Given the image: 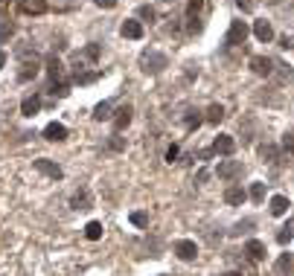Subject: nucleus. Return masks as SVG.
Segmentation results:
<instances>
[{
    "label": "nucleus",
    "mask_w": 294,
    "mask_h": 276,
    "mask_svg": "<svg viewBox=\"0 0 294 276\" xmlns=\"http://www.w3.org/2000/svg\"><path fill=\"white\" fill-rule=\"evenodd\" d=\"M166 67H169V58L163 53H157V50H143L140 53V70L146 76H160Z\"/></svg>",
    "instance_id": "obj_1"
},
{
    "label": "nucleus",
    "mask_w": 294,
    "mask_h": 276,
    "mask_svg": "<svg viewBox=\"0 0 294 276\" xmlns=\"http://www.w3.org/2000/svg\"><path fill=\"white\" fill-rule=\"evenodd\" d=\"M245 38H247V23L245 21H233L230 23V29H227V35H224V44L239 47V44H245Z\"/></svg>",
    "instance_id": "obj_2"
},
{
    "label": "nucleus",
    "mask_w": 294,
    "mask_h": 276,
    "mask_svg": "<svg viewBox=\"0 0 294 276\" xmlns=\"http://www.w3.org/2000/svg\"><path fill=\"white\" fill-rule=\"evenodd\" d=\"M213 154H222V157H230L236 151V143H233V137L230 134H219V137L213 140Z\"/></svg>",
    "instance_id": "obj_3"
},
{
    "label": "nucleus",
    "mask_w": 294,
    "mask_h": 276,
    "mask_svg": "<svg viewBox=\"0 0 294 276\" xmlns=\"http://www.w3.org/2000/svg\"><path fill=\"white\" fill-rule=\"evenodd\" d=\"M32 166H35V169H38L41 174H47V177H53V180H61V177H64V172H61V166H59V163L47 160V157H38V160L32 163Z\"/></svg>",
    "instance_id": "obj_4"
},
{
    "label": "nucleus",
    "mask_w": 294,
    "mask_h": 276,
    "mask_svg": "<svg viewBox=\"0 0 294 276\" xmlns=\"http://www.w3.org/2000/svg\"><path fill=\"white\" fill-rule=\"evenodd\" d=\"M216 174H219L222 180H233V177L242 174V163L239 160H222L219 166H216Z\"/></svg>",
    "instance_id": "obj_5"
},
{
    "label": "nucleus",
    "mask_w": 294,
    "mask_h": 276,
    "mask_svg": "<svg viewBox=\"0 0 294 276\" xmlns=\"http://www.w3.org/2000/svg\"><path fill=\"white\" fill-rule=\"evenodd\" d=\"M175 253H178V259H184V262H192V259L198 256V244L189 242V239H181V242L175 244Z\"/></svg>",
    "instance_id": "obj_6"
},
{
    "label": "nucleus",
    "mask_w": 294,
    "mask_h": 276,
    "mask_svg": "<svg viewBox=\"0 0 294 276\" xmlns=\"http://www.w3.org/2000/svg\"><path fill=\"white\" fill-rule=\"evenodd\" d=\"M114 119V134H119V131H125L131 122V105H122V108H117V114L111 116Z\"/></svg>",
    "instance_id": "obj_7"
},
{
    "label": "nucleus",
    "mask_w": 294,
    "mask_h": 276,
    "mask_svg": "<svg viewBox=\"0 0 294 276\" xmlns=\"http://www.w3.org/2000/svg\"><path fill=\"white\" fill-rule=\"evenodd\" d=\"M250 70H254L257 76H271V73H274V61L265 58V56H254L250 58Z\"/></svg>",
    "instance_id": "obj_8"
},
{
    "label": "nucleus",
    "mask_w": 294,
    "mask_h": 276,
    "mask_svg": "<svg viewBox=\"0 0 294 276\" xmlns=\"http://www.w3.org/2000/svg\"><path fill=\"white\" fill-rule=\"evenodd\" d=\"M44 140H50V143H61V140H67V128L61 125V122H50V125L44 128Z\"/></svg>",
    "instance_id": "obj_9"
},
{
    "label": "nucleus",
    "mask_w": 294,
    "mask_h": 276,
    "mask_svg": "<svg viewBox=\"0 0 294 276\" xmlns=\"http://www.w3.org/2000/svg\"><path fill=\"white\" fill-rule=\"evenodd\" d=\"M254 35H257L262 44H268V41H274V29H271V23L262 18V21H257L254 23Z\"/></svg>",
    "instance_id": "obj_10"
},
{
    "label": "nucleus",
    "mask_w": 294,
    "mask_h": 276,
    "mask_svg": "<svg viewBox=\"0 0 294 276\" xmlns=\"http://www.w3.org/2000/svg\"><path fill=\"white\" fill-rule=\"evenodd\" d=\"M247 192L242 189V186H227V192H224V201L230 204V207H239V204H245Z\"/></svg>",
    "instance_id": "obj_11"
},
{
    "label": "nucleus",
    "mask_w": 294,
    "mask_h": 276,
    "mask_svg": "<svg viewBox=\"0 0 294 276\" xmlns=\"http://www.w3.org/2000/svg\"><path fill=\"white\" fill-rule=\"evenodd\" d=\"M122 38L140 41V38H143V23L140 21H122Z\"/></svg>",
    "instance_id": "obj_12"
},
{
    "label": "nucleus",
    "mask_w": 294,
    "mask_h": 276,
    "mask_svg": "<svg viewBox=\"0 0 294 276\" xmlns=\"http://www.w3.org/2000/svg\"><path fill=\"white\" fill-rule=\"evenodd\" d=\"M288 207H291V204H288V198H285V195H274V198H271V215L280 218V215L288 212Z\"/></svg>",
    "instance_id": "obj_13"
},
{
    "label": "nucleus",
    "mask_w": 294,
    "mask_h": 276,
    "mask_svg": "<svg viewBox=\"0 0 294 276\" xmlns=\"http://www.w3.org/2000/svg\"><path fill=\"white\" fill-rule=\"evenodd\" d=\"M245 250H247V256H250L254 262H262V259H265V244L257 242V239H250V242L245 244Z\"/></svg>",
    "instance_id": "obj_14"
},
{
    "label": "nucleus",
    "mask_w": 294,
    "mask_h": 276,
    "mask_svg": "<svg viewBox=\"0 0 294 276\" xmlns=\"http://www.w3.org/2000/svg\"><path fill=\"white\" fill-rule=\"evenodd\" d=\"M35 76H38V61H35V58H32V61H24L21 70H18V79L29 81V79H35Z\"/></svg>",
    "instance_id": "obj_15"
},
{
    "label": "nucleus",
    "mask_w": 294,
    "mask_h": 276,
    "mask_svg": "<svg viewBox=\"0 0 294 276\" xmlns=\"http://www.w3.org/2000/svg\"><path fill=\"white\" fill-rule=\"evenodd\" d=\"M70 207L73 209H91V192H88V189H79V192L70 198Z\"/></svg>",
    "instance_id": "obj_16"
},
{
    "label": "nucleus",
    "mask_w": 294,
    "mask_h": 276,
    "mask_svg": "<svg viewBox=\"0 0 294 276\" xmlns=\"http://www.w3.org/2000/svg\"><path fill=\"white\" fill-rule=\"evenodd\" d=\"M41 111V99L38 96H26L24 102H21V114L24 116H35Z\"/></svg>",
    "instance_id": "obj_17"
},
{
    "label": "nucleus",
    "mask_w": 294,
    "mask_h": 276,
    "mask_svg": "<svg viewBox=\"0 0 294 276\" xmlns=\"http://www.w3.org/2000/svg\"><path fill=\"white\" fill-rule=\"evenodd\" d=\"M21 12H26V15H44L47 12V3L44 0H24L21 3Z\"/></svg>",
    "instance_id": "obj_18"
},
{
    "label": "nucleus",
    "mask_w": 294,
    "mask_h": 276,
    "mask_svg": "<svg viewBox=\"0 0 294 276\" xmlns=\"http://www.w3.org/2000/svg\"><path fill=\"white\" fill-rule=\"evenodd\" d=\"M274 267H277V273H280V276H288V273H291V267H294L291 253H282L280 259H277V265H274Z\"/></svg>",
    "instance_id": "obj_19"
},
{
    "label": "nucleus",
    "mask_w": 294,
    "mask_h": 276,
    "mask_svg": "<svg viewBox=\"0 0 294 276\" xmlns=\"http://www.w3.org/2000/svg\"><path fill=\"white\" fill-rule=\"evenodd\" d=\"M111 116H114V114H111V102H99V105L94 108V119H96V122H102V119H111Z\"/></svg>",
    "instance_id": "obj_20"
},
{
    "label": "nucleus",
    "mask_w": 294,
    "mask_h": 276,
    "mask_svg": "<svg viewBox=\"0 0 294 276\" xmlns=\"http://www.w3.org/2000/svg\"><path fill=\"white\" fill-rule=\"evenodd\" d=\"M96 79H99V73H96V70H85V73H79V76H73L76 84H94Z\"/></svg>",
    "instance_id": "obj_21"
},
{
    "label": "nucleus",
    "mask_w": 294,
    "mask_h": 276,
    "mask_svg": "<svg viewBox=\"0 0 294 276\" xmlns=\"http://www.w3.org/2000/svg\"><path fill=\"white\" fill-rule=\"evenodd\" d=\"M222 119H224V108L222 105H210V108H207V122L216 125V122H222Z\"/></svg>",
    "instance_id": "obj_22"
},
{
    "label": "nucleus",
    "mask_w": 294,
    "mask_h": 276,
    "mask_svg": "<svg viewBox=\"0 0 294 276\" xmlns=\"http://www.w3.org/2000/svg\"><path fill=\"white\" fill-rule=\"evenodd\" d=\"M85 236H88L91 242H96V239H102V224H99V221H91V224L85 227Z\"/></svg>",
    "instance_id": "obj_23"
},
{
    "label": "nucleus",
    "mask_w": 294,
    "mask_h": 276,
    "mask_svg": "<svg viewBox=\"0 0 294 276\" xmlns=\"http://www.w3.org/2000/svg\"><path fill=\"white\" fill-rule=\"evenodd\" d=\"M259 154H262V160L265 163H274L280 151H277V146H259Z\"/></svg>",
    "instance_id": "obj_24"
},
{
    "label": "nucleus",
    "mask_w": 294,
    "mask_h": 276,
    "mask_svg": "<svg viewBox=\"0 0 294 276\" xmlns=\"http://www.w3.org/2000/svg\"><path fill=\"white\" fill-rule=\"evenodd\" d=\"M15 35V26L9 21H0V44H6L9 38Z\"/></svg>",
    "instance_id": "obj_25"
},
{
    "label": "nucleus",
    "mask_w": 294,
    "mask_h": 276,
    "mask_svg": "<svg viewBox=\"0 0 294 276\" xmlns=\"http://www.w3.org/2000/svg\"><path fill=\"white\" fill-rule=\"evenodd\" d=\"M250 198H254V201H257V204H262V201H265V183H254L250 186Z\"/></svg>",
    "instance_id": "obj_26"
},
{
    "label": "nucleus",
    "mask_w": 294,
    "mask_h": 276,
    "mask_svg": "<svg viewBox=\"0 0 294 276\" xmlns=\"http://www.w3.org/2000/svg\"><path fill=\"white\" fill-rule=\"evenodd\" d=\"M131 224L134 227H149V212H131Z\"/></svg>",
    "instance_id": "obj_27"
},
{
    "label": "nucleus",
    "mask_w": 294,
    "mask_h": 276,
    "mask_svg": "<svg viewBox=\"0 0 294 276\" xmlns=\"http://www.w3.org/2000/svg\"><path fill=\"white\" fill-rule=\"evenodd\" d=\"M195 114H198V111H189V114L184 116V125H187L189 131H192V128H198V125H201V116H195Z\"/></svg>",
    "instance_id": "obj_28"
},
{
    "label": "nucleus",
    "mask_w": 294,
    "mask_h": 276,
    "mask_svg": "<svg viewBox=\"0 0 294 276\" xmlns=\"http://www.w3.org/2000/svg\"><path fill=\"white\" fill-rule=\"evenodd\" d=\"M250 227H254V221H250V218L239 221V224H236L233 230H230V236H242V233H247V230H250Z\"/></svg>",
    "instance_id": "obj_29"
},
{
    "label": "nucleus",
    "mask_w": 294,
    "mask_h": 276,
    "mask_svg": "<svg viewBox=\"0 0 294 276\" xmlns=\"http://www.w3.org/2000/svg\"><path fill=\"white\" fill-rule=\"evenodd\" d=\"M282 149L288 151V154H294V131H285L282 134Z\"/></svg>",
    "instance_id": "obj_30"
},
{
    "label": "nucleus",
    "mask_w": 294,
    "mask_h": 276,
    "mask_svg": "<svg viewBox=\"0 0 294 276\" xmlns=\"http://www.w3.org/2000/svg\"><path fill=\"white\" fill-rule=\"evenodd\" d=\"M291 239H294V230H291V227H282L280 236H277V242H280V244H288Z\"/></svg>",
    "instance_id": "obj_31"
},
{
    "label": "nucleus",
    "mask_w": 294,
    "mask_h": 276,
    "mask_svg": "<svg viewBox=\"0 0 294 276\" xmlns=\"http://www.w3.org/2000/svg\"><path fill=\"white\" fill-rule=\"evenodd\" d=\"M137 15H140L143 21H149V23L154 21V9H152V6H140V9H137Z\"/></svg>",
    "instance_id": "obj_32"
},
{
    "label": "nucleus",
    "mask_w": 294,
    "mask_h": 276,
    "mask_svg": "<svg viewBox=\"0 0 294 276\" xmlns=\"http://www.w3.org/2000/svg\"><path fill=\"white\" fill-rule=\"evenodd\" d=\"M108 146H111V149H114V151H122V149H125V143H122V137H119V134H114Z\"/></svg>",
    "instance_id": "obj_33"
},
{
    "label": "nucleus",
    "mask_w": 294,
    "mask_h": 276,
    "mask_svg": "<svg viewBox=\"0 0 294 276\" xmlns=\"http://www.w3.org/2000/svg\"><path fill=\"white\" fill-rule=\"evenodd\" d=\"M201 9V0H189V6H187V15L189 18H195V12Z\"/></svg>",
    "instance_id": "obj_34"
},
{
    "label": "nucleus",
    "mask_w": 294,
    "mask_h": 276,
    "mask_svg": "<svg viewBox=\"0 0 294 276\" xmlns=\"http://www.w3.org/2000/svg\"><path fill=\"white\" fill-rule=\"evenodd\" d=\"M94 3L99 9H114V6H117V0H94Z\"/></svg>",
    "instance_id": "obj_35"
},
{
    "label": "nucleus",
    "mask_w": 294,
    "mask_h": 276,
    "mask_svg": "<svg viewBox=\"0 0 294 276\" xmlns=\"http://www.w3.org/2000/svg\"><path fill=\"white\" fill-rule=\"evenodd\" d=\"M166 160H169V163L178 160V146H169V151H166Z\"/></svg>",
    "instance_id": "obj_36"
},
{
    "label": "nucleus",
    "mask_w": 294,
    "mask_h": 276,
    "mask_svg": "<svg viewBox=\"0 0 294 276\" xmlns=\"http://www.w3.org/2000/svg\"><path fill=\"white\" fill-rule=\"evenodd\" d=\"M187 29H189V32H198V29H201V23H198V18H189V23H187Z\"/></svg>",
    "instance_id": "obj_37"
},
{
    "label": "nucleus",
    "mask_w": 294,
    "mask_h": 276,
    "mask_svg": "<svg viewBox=\"0 0 294 276\" xmlns=\"http://www.w3.org/2000/svg\"><path fill=\"white\" fill-rule=\"evenodd\" d=\"M236 3H239V9H242V12H250V9H254V3H250V0H236Z\"/></svg>",
    "instance_id": "obj_38"
},
{
    "label": "nucleus",
    "mask_w": 294,
    "mask_h": 276,
    "mask_svg": "<svg viewBox=\"0 0 294 276\" xmlns=\"http://www.w3.org/2000/svg\"><path fill=\"white\" fill-rule=\"evenodd\" d=\"M6 67V53H3V50H0V70Z\"/></svg>",
    "instance_id": "obj_39"
},
{
    "label": "nucleus",
    "mask_w": 294,
    "mask_h": 276,
    "mask_svg": "<svg viewBox=\"0 0 294 276\" xmlns=\"http://www.w3.org/2000/svg\"><path fill=\"white\" fill-rule=\"evenodd\" d=\"M222 276H239V273H236V270H230V273H222Z\"/></svg>",
    "instance_id": "obj_40"
},
{
    "label": "nucleus",
    "mask_w": 294,
    "mask_h": 276,
    "mask_svg": "<svg viewBox=\"0 0 294 276\" xmlns=\"http://www.w3.org/2000/svg\"><path fill=\"white\" fill-rule=\"evenodd\" d=\"M0 6H3V0H0Z\"/></svg>",
    "instance_id": "obj_41"
},
{
    "label": "nucleus",
    "mask_w": 294,
    "mask_h": 276,
    "mask_svg": "<svg viewBox=\"0 0 294 276\" xmlns=\"http://www.w3.org/2000/svg\"><path fill=\"white\" fill-rule=\"evenodd\" d=\"M166 3H169V0H166Z\"/></svg>",
    "instance_id": "obj_42"
}]
</instances>
